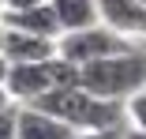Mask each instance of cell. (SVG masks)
Wrapping results in <instances>:
<instances>
[{
	"instance_id": "1",
	"label": "cell",
	"mask_w": 146,
	"mask_h": 139,
	"mask_svg": "<svg viewBox=\"0 0 146 139\" xmlns=\"http://www.w3.org/2000/svg\"><path fill=\"white\" fill-rule=\"evenodd\" d=\"M34 109H41V113L71 124L75 132H112V128H120L124 117H127L124 102L94 98L82 87H56V90L41 94L34 102Z\"/></svg>"
},
{
	"instance_id": "2",
	"label": "cell",
	"mask_w": 146,
	"mask_h": 139,
	"mask_svg": "<svg viewBox=\"0 0 146 139\" xmlns=\"http://www.w3.org/2000/svg\"><path fill=\"white\" fill-rule=\"evenodd\" d=\"M82 90L109 102H127L131 94L146 90V49H127L116 57L94 60L82 68Z\"/></svg>"
},
{
	"instance_id": "3",
	"label": "cell",
	"mask_w": 146,
	"mask_h": 139,
	"mask_svg": "<svg viewBox=\"0 0 146 139\" xmlns=\"http://www.w3.org/2000/svg\"><path fill=\"white\" fill-rule=\"evenodd\" d=\"M60 57L71 60L75 68H86L94 60H105V57H116V53H127L135 49V41L120 38L116 30H109L105 23L98 26H86V30H71V34H60Z\"/></svg>"
},
{
	"instance_id": "4",
	"label": "cell",
	"mask_w": 146,
	"mask_h": 139,
	"mask_svg": "<svg viewBox=\"0 0 146 139\" xmlns=\"http://www.w3.org/2000/svg\"><path fill=\"white\" fill-rule=\"evenodd\" d=\"M101 23L127 41H146V8L135 0H98Z\"/></svg>"
},
{
	"instance_id": "5",
	"label": "cell",
	"mask_w": 146,
	"mask_h": 139,
	"mask_svg": "<svg viewBox=\"0 0 146 139\" xmlns=\"http://www.w3.org/2000/svg\"><path fill=\"white\" fill-rule=\"evenodd\" d=\"M0 19H4L8 30L38 34V38H52V41H60V34H64V26H60V19H56V11H52L49 0L38 4V8H26V11H4Z\"/></svg>"
},
{
	"instance_id": "6",
	"label": "cell",
	"mask_w": 146,
	"mask_h": 139,
	"mask_svg": "<svg viewBox=\"0 0 146 139\" xmlns=\"http://www.w3.org/2000/svg\"><path fill=\"white\" fill-rule=\"evenodd\" d=\"M60 45L52 38H38V34H23V30H8V41H4V57L11 64H41V60H52Z\"/></svg>"
},
{
	"instance_id": "7",
	"label": "cell",
	"mask_w": 146,
	"mask_h": 139,
	"mask_svg": "<svg viewBox=\"0 0 146 139\" xmlns=\"http://www.w3.org/2000/svg\"><path fill=\"white\" fill-rule=\"evenodd\" d=\"M19 139H79V132L34 105H19Z\"/></svg>"
},
{
	"instance_id": "8",
	"label": "cell",
	"mask_w": 146,
	"mask_h": 139,
	"mask_svg": "<svg viewBox=\"0 0 146 139\" xmlns=\"http://www.w3.org/2000/svg\"><path fill=\"white\" fill-rule=\"evenodd\" d=\"M56 19H60L64 34L71 30H86V26H98L101 23V11H98V0H49Z\"/></svg>"
},
{
	"instance_id": "9",
	"label": "cell",
	"mask_w": 146,
	"mask_h": 139,
	"mask_svg": "<svg viewBox=\"0 0 146 139\" xmlns=\"http://www.w3.org/2000/svg\"><path fill=\"white\" fill-rule=\"evenodd\" d=\"M124 109H127V120H131V128H139V132H146V90H139V94H131V98L124 102Z\"/></svg>"
},
{
	"instance_id": "10",
	"label": "cell",
	"mask_w": 146,
	"mask_h": 139,
	"mask_svg": "<svg viewBox=\"0 0 146 139\" xmlns=\"http://www.w3.org/2000/svg\"><path fill=\"white\" fill-rule=\"evenodd\" d=\"M0 139H19V105L0 113Z\"/></svg>"
},
{
	"instance_id": "11",
	"label": "cell",
	"mask_w": 146,
	"mask_h": 139,
	"mask_svg": "<svg viewBox=\"0 0 146 139\" xmlns=\"http://www.w3.org/2000/svg\"><path fill=\"white\" fill-rule=\"evenodd\" d=\"M79 139H124V128H112V132H79Z\"/></svg>"
},
{
	"instance_id": "12",
	"label": "cell",
	"mask_w": 146,
	"mask_h": 139,
	"mask_svg": "<svg viewBox=\"0 0 146 139\" xmlns=\"http://www.w3.org/2000/svg\"><path fill=\"white\" fill-rule=\"evenodd\" d=\"M45 0H4V11H26V8H38Z\"/></svg>"
},
{
	"instance_id": "13",
	"label": "cell",
	"mask_w": 146,
	"mask_h": 139,
	"mask_svg": "<svg viewBox=\"0 0 146 139\" xmlns=\"http://www.w3.org/2000/svg\"><path fill=\"white\" fill-rule=\"evenodd\" d=\"M11 105H15V98L8 94V87H4V83H0V113H8Z\"/></svg>"
},
{
	"instance_id": "14",
	"label": "cell",
	"mask_w": 146,
	"mask_h": 139,
	"mask_svg": "<svg viewBox=\"0 0 146 139\" xmlns=\"http://www.w3.org/2000/svg\"><path fill=\"white\" fill-rule=\"evenodd\" d=\"M8 72H11V60L0 53V83H8Z\"/></svg>"
},
{
	"instance_id": "15",
	"label": "cell",
	"mask_w": 146,
	"mask_h": 139,
	"mask_svg": "<svg viewBox=\"0 0 146 139\" xmlns=\"http://www.w3.org/2000/svg\"><path fill=\"white\" fill-rule=\"evenodd\" d=\"M124 139H146V132H139V128H127V132H124Z\"/></svg>"
},
{
	"instance_id": "16",
	"label": "cell",
	"mask_w": 146,
	"mask_h": 139,
	"mask_svg": "<svg viewBox=\"0 0 146 139\" xmlns=\"http://www.w3.org/2000/svg\"><path fill=\"white\" fill-rule=\"evenodd\" d=\"M4 41H8V26H4V19H0V53H4Z\"/></svg>"
},
{
	"instance_id": "17",
	"label": "cell",
	"mask_w": 146,
	"mask_h": 139,
	"mask_svg": "<svg viewBox=\"0 0 146 139\" xmlns=\"http://www.w3.org/2000/svg\"><path fill=\"white\" fill-rule=\"evenodd\" d=\"M0 15H4V0H0Z\"/></svg>"
},
{
	"instance_id": "18",
	"label": "cell",
	"mask_w": 146,
	"mask_h": 139,
	"mask_svg": "<svg viewBox=\"0 0 146 139\" xmlns=\"http://www.w3.org/2000/svg\"><path fill=\"white\" fill-rule=\"evenodd\" d=\"M135 4H142V8H146V0H135Z\"/></svg>"
}]
</instances>
